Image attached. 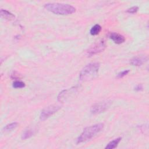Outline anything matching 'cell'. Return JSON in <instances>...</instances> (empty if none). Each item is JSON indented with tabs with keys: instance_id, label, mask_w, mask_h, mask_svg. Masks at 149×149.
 Masks as SVG:
<instances>
[{
	"instance_id": "1",
	"label": "cell",
	"mask_w": 149,
	"mask_h": 149,
	"mask_svg": "<svg viewBox=\"0 0 149 149\" xmlns=\"http://www.w3.org/2000/svg\"><path fill=\"white\" fill-rule=\"evenodd\" d=\"M45 8L48 11L56 15H68L73 13L76 11V8L68 4L59 3H48L44 5Z\"/></svg>"
},
{
	"instance_id": "2",
	"label": "cell",
	"mask_w": 149,
	"mask_h": 149,
	"mask_svg": "<svg viewBox=\"0 0 149 149\" xmlns=\"http://www.w3.org/2000/svg\"><path fill=\"white\" fill-rule=\"evenodd\" d=\"M103 128L104 124L101 123L86 127L77 139L76 143L79 144L90 140L97 134L99 133L103 129Z\"/></svg>"
},
{
	"instance_id": "3",
	"label": "cell",
	"mask_w": 149,
	"mask_h": 149,
	"mask_svg": "<svg viewBox=\"0 0 149 149\" xmlns=\"http://www.w3.org/2000/svg\"><path fill=\"white\" fill-rule=\"evenodd\" d=\"M100 63L98 62L90 63L85 66L79 74V79L81 81H86L95 79L98 73Z\"/></svg>"
},
{
	"instance_id": "4",
	"label": "cell",
	"mask_w": 149,
	"mask_h": 149,
	"mask_svg": "<svg viewBox=\"0 0 149 149\" xmlns=\"http://www.w3.org/2000/svg\"><path fill=\"white\" fill-rule=\"evenodd\" d=\"M106 47L105 41L104 40H99L91 46L87 51V55L88 56H91L98 53L103 51Z\"/></svg>"
},
{
	"instance_id": "5",
	"label": "cell",
	"mask_w": 149,
	"mask_h": 149,
	"mask_svg": "<svg viewBox=\"0 0 149 149\" xmlns=\"http://www.w3.org/2000/svg\"><path fill=\"white\" fill-rule=\"evenodd\" d=\"M61 108V107L58 105H51L48 106L47 107H45L41 111L40 116V119L42 120H44L48 119L53 114L56 113L58 111H59Z\"/></svg>"
},
{
	"instance_id": "6",
	"label": "cell",
	"mask_w": 149,
	"mask_h": 149,
	"mask_svg": "<svg viewBox=\"0 0 149 149\" xmlns=\"http://www.w3.org/2000/svg\"><path fill=\"white\" fill-rule=\"evenodd\" d=\"M110 101H104L93 104L91 107V112L93 114L100 113L104 112L110 106Z\"/></svg>"
},
{
	"instance_id": "7",
	"label": "cell",
	"mask_w": 149,
	"mask_h": 149,
	"mask_svg": "<svg viewBox=\"0 0 149 149\" xmlns=\"http://www.w3.org/2000/svg\"><path fill=\"white\" fill-rule=\"evenodd\" d=\"M77 91L76 87L64 90L59 93L58 95V100L60 102H64L70 98Z\"/></svg>"
},
{
	"instance_id": "8",
	"label": "cell",
	"mask_w": 149,
	"mask_h": 149,
	"mask_svg": "<svg viewBox=\"0 0 149 149\" xmlns=\"http://www.w3.org/2000/svg\"><path fill=\"white\" fill-rule=\"evenodd\" d=\"M109 37L116 44H122L125 41V38L123 36L122 34L116 33V32H112L109 35Z\"/></svg>"
},
{
	"instance_id": "9",
	"label": "cell",
	"mask_w": 149,
	"mask_h": 149,
	"mask_svg": "<svg viewBox=\"0 0 149 149\" xmlns=\"http://www.w3.org/2000/svg\"><path fill=\"white\" fill-rule=\"evenodd\" d=\"M147 60V58L146 56H136L133 58L130 61V63L133 66H141L143 65L146 61Z\"/></svg>"
},
{
	"instance_id": "10",
	"label": "cell",
	"mask_w": 149,
	"mask_h": 149,
	"mask_svg": "<svg viewBox=\"0 0 149 149\" xmlns=\"http://www.w3.org/2000/svg\"><path fill=\"white\" fill-rule=\"evenodd\" d=\"M1 15L2 17L8 20H12L15 17V15L13 13L9 12L8 10L3 9L1 10Z\"/></svg>"
},
{
	"instance_id": "11",
	"label": "cell",
	"mask_w": 149,
	"mask_h": 149,
	"mask_svg": "<svg viewBox=\"0 0 149 149\" xmlns=\"http://www.w3.org/2000/svg\"><path fill=\"white\" fill-rule=\"evenodd\" d=\"M122 138L121 137H118L117 139H115L114 140H113L112 141H111L107 145V146L105 147V149H113V148H115L118 145V144L119 143V142L120 141Z\"/></svg>"
},
{
	"instance_id": "12",
	"label": "cell",
	"mask_w": 149,
	"mask_h": 149,
	"mask_svg": "<svg viewBox=\"0 0 149 149\" xmlns=\"http://www.w3.org/2000/svg\"><path fill=\"white\" fill-rule=\"evenodd\" d=\"M101 26L100 24H95L94 26H93L91 27V29H90V34L93 36H95V35H98L100 31H101Z\"/></svg>"
},
{
	"instance_id": "13",
	"label": "cell",
	"mask_w": 149,
	"mask_h": 149,
	"mask_svg": "<svg viewBox=\"0 0 149 149\" xmlns=\"http://www.w3.org/2000/svg\"><path fill=\"white\" fill-rule=\"evenodd\" d=\"M17 126H18V123L17 122H13V123L8 124L3 127V132L11 131V130L15 129V128H16L17 127Z\"/></svg>"
},
{
	"instance_id": "14",
	"label": "cell",
	"mask_w": 149,
	"mask_h": 149,
	"mask_svg": "<svg viewBox=\"0 0 149 149\" xmlns=\"http://www.w3.org/2000/svg\"><path fill=\"white\" fill-rule=\"evenodd\" d=\"M34 134V131L31 129H29L26 130V131L24 132L22 136V139H27L31 137Z\"/></svg>"
},
{
	"instance_id": "15",
	"label": "cell",
	"mask_w": 149,
	"mask_h": 149,
	"mask_svg": "<svg viewBox=\"0 0 149 149\" xmlns=\"http://www.w3.org/2000/svg\"><path fill=\"white\" fill-rule=\"evenodd\" d=\"M13 87L15 88H20L25 87V83L23 81L16 80L13 83Z\"/></svg>"
},
{
	"instance_id": "16",
	"label": "cell",
	"mask_w": 149,
	"mask_h": 149,
	"mask_svg": "<svg viewBox=\"0 0 149 149\" xmlns=\"http://www.w3.org/2000/svg\"><path fill=\"white\" fill-rule=\"evenodd\" d=\"M138 9H139L138 6H132V7L127 9L126 10V12H127L129 13H135L137 12Z\"/></svg>"
},
{
	"instance_id": "17",
	"label": "cell",
	"mask_w": 149,
	"mask_h": 149,
	"mask_svg": "<svg viewBox=\"0 0 149 149\" xmlns=\"http://www.w3.org/2000/svg\"><path fill=\"white\" fill-rule=\"evenodd\" d=\"M129 72V70H125L122 72H120L117 74V77L118 78H122V77L125 76L126 75H127Z\"/></svg>"
},
{
	"instance_id": "18",
	"label": "cell",
	"mask_w": 149,
	"mask_h": 149,
	"mask_svg": "<svg viewBox=\"0 0 149 149\" xmlns=\"http://www.w3.org/2000/svg\"><path fill=\"white\" fill-rule=\"evenodd\" d=\"M20 74H19L18 73H17L16 72H13V73L11 75V78L13 79H19L20 78Z\"/></svg>"
},
{
	"instance_id": "19",
	"label": "cell",
	"mask_w": 149,
	"mask_h": 149,
	"mask_svg": "<svg viewBox=\"0 0 149 149\" xmlns=\"http://www.w3.org/2000/svg\"><path fill=\"white\" fill-rule=\"evenodd\" d=\"M143 88V85L141 84H139L138 85H137L135 88H134V90L137 91H141L142 90Z\"/></svg>"
}]
</instances>
